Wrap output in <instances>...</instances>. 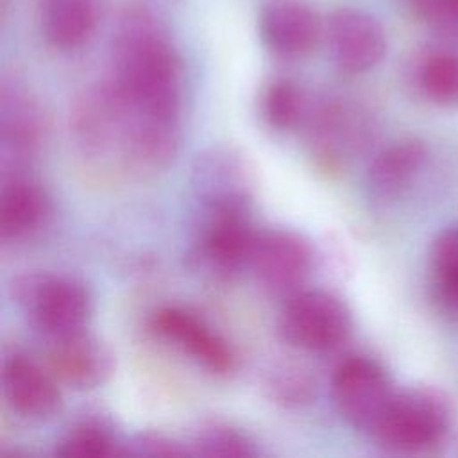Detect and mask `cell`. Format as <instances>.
Masks as SVG:
<instances>
[{
    "label": "cell",
    "instance_id": "8",
    "mask_svg": "<svg viewBox=\"0 0 458 458\" xmlns=\"http://www.w3.org/2000/svg\"><path fill=\"white\" fill-rule=\"evenodd\" d=\"M326 38L333 63L347 75L372 70L386 52V38L379 21L352 7H340L331 13Z\"/></svg>",
    "mask_w": 458,
    "mask_h": 458
},
{
    "label": "cell",
    "instance_id": "18",
    "mask_svg": "<svg viewBox=\"0 0 458 458\" xmlns=\"http://www.w3.org/2000/svg\"><path fill=\"white\" fill-rule=\"evenodd\" d=\"M431 281L438 301L458 311V225L444 229L431 247Z\"/></svg>",
    "mask_w": 458,
    "mask_h": 458
},
{
    "label": "cell",
    "instance_id": "24",
    "mask_svg": "<svg viewBox=\"0 0 458 458\" xmlns=\"http://www.w3.org/2000/svg\"><path fill=\"white\" fill-rule=\"evenodd\" d=\"M136 451L141 454H157V456H175V454H186L190 453L186 447H181L177 442L163 437V435H156V433H147V435H140L138 440L134 442Z\"/></svg>",
    "mask_w": 458,
    "mask_h": 458
},
{
    "label": "cell",
    "instance_id": "12",
    "mask_svg": "<svg viewBox=\"0 0 458 458\" xmlns=\"http://www.w3.org/2000/svg\"><path fill=\"white\" fill-rule=\"evenodd\" d=\"M48 363L55 377L73 388H95L113 369L109 351L86 331L50 342Z\"/></svg>",
    "mask_w": 458,
    "mask_h": 458
},
{
    "label": "cell",
    "instance_id": "10",
    "mask_svg": "<svg viewBox=\"0 0 458 458\" xmlns=\"http://www.w3.org/2000/svg\"><path fill=\"white\" fill-rule=\"evenodd\" d=\"M2 386L9 406L25 419L45 420L61 408L55 379L23 354H13L4 361Z\"/></svg>",
    "mask_w": 458,
    "mask_h": 458
},
{
    "label": "cell",
    "instance_id": "1",
    "mask_svg": "<svg viewBox=\"0 0 458 458\" xmlns=\"http://www.w3.org/2000/svg\"><path fill=\"white\" fill-rule=\"evenodd\" d=\"M109 84L138 122L136 156L141 148L168 150L177 145L179 59L143 11H129L120 23Z\"/></svg>",
    "mask_w": 458,
    "mask_h": 458
},
{
    "label": "cell",
    "instance_id": "21",
    "mask_svg": "<svg viewBox=\"0 0 458 458\" xmlns=\"http://www.w3.org/2000/svg\"><path fill=\"white\" fill-rule=\"evenodd\" d=\"M191 449L195 454L204 456H254L258 451L254 442L242 431L211 422L195 431L191 438Z\"/></svg>",
    "mask_w": 458,
    "mask_h": 458
},
{
    "label": "cell",
    "instance_id": "23",
    "mask_svg": "<svg viewBox=\"0 0 458 458\" xmlns=\"http://www.w3.org/2000/svg\"><path fill=\"white\" fill-rule=\"evenodd\" d=\"M311 381L297 372H281L270 379V390L279 403L301 404L311 397Z\"/></svg>",
    "mask_w": 458,
    "mask_h": 458
},
{
    "label": "cell",
    "instance_id": "19",
    "mask_svg": "<svg viewBox=\"0 0 458 458\" xmlns=\"http://www.w3.org/2000/svg\"><path fill=\"white\" fill-rule=\"evenodd\" d=\"M419 86L435 104H458V54L435 52L419 66Z\"/></svg>",
    "mask_w": 458,
    "mask_h": 458
},
{
    "label": "cell",
    "instance_id": "6",
    "mask_svg": "<svg viewBox=\"0 0 458 458\" xmlns=\"http://www.w3.org/2000/svg\"><path fill=\"white\" fill-rule=\"evenodd\" d=\"M394 394L386 372L369 356H349L335 370V404L340 415L356 429L372 433Z\"/></svg>",
    "mask_w": 458,
    "mask_h": 458
},
{
    "label": "cell",
    "instance_id": "2",
    "mask_svg": "<svg viewBox=\"0 0 458 458\" xmlns=\"http://www.w3.org/2000/svg\"><path fill=\"white\" fill-rule=\"evenodd\" d=\"M200 202L195 259L215 274H231L249 265L258 234L250 222L249 193L206 197Z\"/></svg>",
    "mask_w": 458,
    "mask_h": 458
},
{
    "label": "cell",
    "instance_id": "15",
    "mask_svg": "<svg viewBox=\"0 0 458 458\" xmlns=\"http://www.w3.org/2000/svg\"><path fill=\"white\" fill-rule=\"evenodd\" d=\"M98 16V0H48L43 14L45 38L59 50H75L93 36Z\"/></svg>",
    "mask_w": 458,
    "mask_h": 458
},
{
    "label": "cell",
    "instance_id": "5",
    "mask_svg": "<svg viewBox=\"0 0 458 458\" xmlns=\"http://www.w3.org/2000/svg\"><path fill=\"white\" fill-rule=\"evenodd\" d=\"M279 331L286 342L306 351H331L351 331L345 304L322 290H299L286 297L279 315Z\"/></svg>",
    "mask_w": 458,
    "mask_h": 458
},
{
    "label": "cell",
    "instance_id": "13",
    "mask_svg": "<svg viewBox=\"0 0 458 458\" xmlns=\"http://www.w3.org/2000/svg\"><path fill=\"white\" fill-rule=\"evenodd\" d=\"M428 161V147L420 140H401L383 148L367 170V188L376 200L403 195Z\"/></svg>",
    "mask_w": 458,
    "mask_h": 458
},
{
    "label": "cell",
    "instance_id": "4",
    "mask_svg": "<svg viewBox=\"0 0 458 458\" xmlns=\"http://www.w3.org/2000/svg\"><path fill=\"white\" fill-rule=\"evenodd\" d=\"M16 290L30 322L48 342L86 331L91 297L81 281L68 276L36 274L25 277Z\"/></svg>",
    "mask_w": 458,
    "mask_h": 458
},
{
    "label": "cell",
    "instance_id": "17",
    "mask_svg": "<svg viewBox=\"0 0 458 458\" xmlns=\"http://www.w3.org/2000/svg\"><path fill=\"white\" fill-rule=\"evenodd\" d=\"M41 136V113L34 100L23 91H4L2 102V138L4 143L18 152H30Z\"/></svg>",
    "mask_w": 458,
    "mask_h": 458
},
{
    "label": "cell",
    "instance_id": "22",
    "mask_svg": "<svg viewBox=\"0 0 458 458\" xmlns=\"http://www.w3.org/2000/svg\"><path fill=\"white\" fill-rule=\"evenodd\" d=\"M55 453L61 456H113L120 454L118 442L97 422H81L66 431L57 442Z\"/></svg>",
    "mask_w": 458,
    "mask_h": 458
},
{
    "label": "cell",
    "instance_id": "14",
    "mask_svg": "<svg viewBox=\"0 0 458 458\" xmlns=\"http://www.w3.org/2000/svg\"><path fill=\"white\" fill-rule=\"evenodd\" d=\"M50 211L45 191L34 181L14 175L0 193V234L4 240H21L38 231Z\"/></svg>",
    "mask_w": 458,
    "mask_h": 458
},
{
    "label": "cell",
    "instance_id": "7",
    "mask_svg": "<svg viewBox=\"0 0 458 458\" xmlns=\"http://www.w3.org/2000/svg\"><path fill=\"white\" fill-rule=\"evenodd\" d=\"M259 284L276 295H292L308 279L313 267L311 245L288 229H268L256 234L249 258Z\"/></svg>",
    "mask_w": 458,
    "mask_h": 458
},
{
    "label": "cell",
    "instance_id": "3",
    "mask_svg": "<svg viewBox=\"0 0 458 458\" xmlns=\"http://www.w3.org/2000/svg\"><path fill=\"white\" fill-rule=\"evenodd\" d=\"M451 426V404L437 390L415 388L394 394L370 435L394 451L415 453L438 444Z\"/></svg>",
    "mask_w": 458,
    "mask_h": 458
},
{
    "label": "cell",
    "instance_id": "20",
    "mask_svg": "<svg viewBox=\"0 0 458 458\" xmlns=\"http://www.w3.org/2000/svg\"><path fill=\"white\" fill-rule=\"evenodd\" d=\"M261 113L270 127L277 131L293 129L306 114L304 95L292 81H272L261 97Z\"/></svg>",
    "mask_w": 458,
    "mask_h": 458
},
{
    "label": "cell",
    "instance_id": "9",
    "mask_svg": "<svg viewBox=\"0 0 458 458\" xmlns=\"http://www.w3.org/2000/svg\"><path fill=\"white\" fill-rule=\"evenodd\" d=\"M259 32L265 45L277 55L302 57L326 36V25L304 2L272 0L261 11Z\"/></svg>",
    "mask_w": 458,
    "mask_h": 458
},
{
    "label": "cell",
    "instance_id": "16",
    "mask_svg": "<svg viewBox=\"0 0 458 458\" xmlns=\"http://www.w3.org/2000/svg\"><path fill=\"white\" fill-rule=\"evenodd\" d=\"M361 122L347 107L326 104L310 118V134L315 152L327 163H338L356 148L363 138Z\"/></svg>",
    "mask_w": 458,
    "mask_h": 458
},
{
    "label": "cell",
    "instance_id": "11",
    "mask_svg": "<svg viewBox=\"0 0 458 458\" xmlns=\"http://www.w3.org/2000/svg\"><path fill=\"white\" fill-rule=\"evenodd\" d=\"M152 326L157 335L179 345L208 370L227 374L233 369L234 356L227 342L190 311L181 308L159 310Z\"/></svg>",
    "mask_w": 458,
    "mask_h": 458
},
{
    "label": "cell",
    "instance_id": "25",
    "mask_svg": "<svg viewBox=\"0 0 458 458\" xmlns=\"http://www.w3.org/2000/svg\"><path fill=\"white\" fill-rule=\"evenodd\" d=\"M413 5L428 20H453L458 23V0H413Z\"/></svg>",
    "mask_w": 458,
    "mask_h": 458
}]
</instances>
